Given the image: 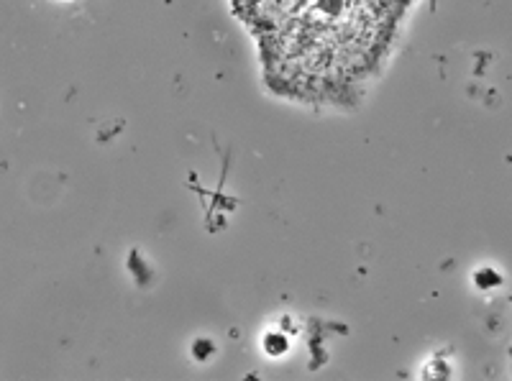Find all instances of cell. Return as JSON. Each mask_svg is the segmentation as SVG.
I'll use <instances>...</instances> for the list:
<instances>
[{"instance_id": "1", "label": "cell", "mask_w": 512, "mask_h": 381, "mask_svg": "<svg viewBox=\"0 0 512 381\" xmlns=\"http://www.w3.org/2000/svg\"><path fill=\"white\" fill-rule=\"evenodd\" d=\"M274 85L328 95L359 82L390 47L410 0H233Z\"/></svg>"}]
</instances>
